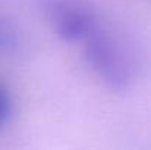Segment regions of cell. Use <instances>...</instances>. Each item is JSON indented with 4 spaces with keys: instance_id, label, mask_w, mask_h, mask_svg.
<instances>
[{
    "instance_id": "cell-1",
    "label": "cell",
    "mask_w": 151,
    "mask_h": 150,
    "mask_svg": "<svg viewBox=\"0 0 151 150\" xmlns=\"http://www.w3.org/2000/svg\"><path fill=\"white\" fill-rule=\"evenodd\" d=\"M79 49L90 69L116 91L128 90L138 78L141 62L135 44L107 19Z\"/></svg>"
},
{
    "instance_id": "cell-2",
    "label": "cell",
    "mask_w": 151,
    "mask_h": 150,
    "mask_svg": "<svg viewBox=\"0 0 151 150\" xmlns=\"http://www.w3.org/2000/svg\"><path fill=\"white\" fill-rule=\"evenodd\" d=\"M50 28L66 43L78 47L106 21L90 0H38Z\"/></svg>"
},
{
    "instance_id": "cell-3",
    "label": "cell",
    "mask_w": 151,
    "mask_h": 150,
    "mask_svg": "<svg viewBox=\"0 0 151 150\" xmlns=\"http://www.w3.org/2000/svg\"><path fill=\"white\" fill-rule=\"evenodd\" d=\"M19 47V37L16 31L0 18V54H9Z\"/></svg>"
},
{
    "instance_id": "cell-4",
    "label": "cell",
    "mask_w": 151,
    "mask_h": 150,
    "mask_svg": "<svg viewBox=\"0 0 151 150\" xmlns=\"http://www.w3.org/2000/svg\"><path fill=\"white\" fill-rule=\"evenodd\" d=\"M13 113V101L7 88L0 83V127H4Z\"/></svg>"
}]
</instances>
